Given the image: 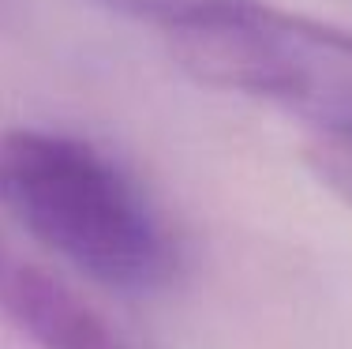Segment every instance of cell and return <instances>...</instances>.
I'll list each match as a JSON object with an SVG mask.
<instances>
[{"mask_svg": "<svg viewBox=\"0 0 352 349\" xmlns=\"http://www.w3.org/2000/svg\"><path fill=\"white\" fill-rule=\"evenodd\" d=\"M0 211L45 252L116 293H154L176 244L142 184L90 139L53 128H0Z\"/></svg>", "mask_w": 352, "mask_h": 349, "instance_id": "obj_1", "label": "cell"}, {"mask_svg": "<svg viewBox=\"0 0 352 349\" xmlns=\"http://www.w3.org/2000/svg\"><path fill=\"white\" fill-rule=\"evenodd\" d=\"M173 61L203 87L270 102L318 131L352 124V34L263 0H210L165 27Z\"/></svg>", "mask_w": 352, "mask_h": 349, "instance_id": "obj_2", "label": "cell"}, {"mask_svg": "<svg viewBox=\"0 0 352 349\" xmlns=\"http://www.w3.org/2000/svg\"><path fill=\"white\" fill-rule=\"evenodd\" d=\"M0 315L38 349H131L82 293L0 229Z\"/></svg>", "mask_w": 352, "mask_h": 349, "instance_id": "obj_3", "label": "cell"}, {"mask_svg": "<svg viewBox=\"0 0 352 349\" xmlns=\"http://www.w3.org/2000/svg\"><path fill=\"white\" fill-rule=\"evenodd\" d=\"M307 165L333 195L352 203V124L318 131L307 147Z\"/></svg>", "mask_w": 352, "mask_h": 349, "instance_id": "obj_4", "label": "cell"}, {"mask_svg": "<svg viewBox=\"0 0 352 349\" xmlns=\"http://www.w3.org/2000/svg\"><path fill=\"white\" fill-rule=\"evenodd\" d=\"M102 8H113L120 15H131V19H142V23H157V27H173L180 23L184 15H191L195 8L210 4V0H94Z\"/></svg>", "mask_w": 352, "mask_h": 349, "instance_id": "obj_5", "label": "cell"}, {"mask_svg": "<svg viewBox=\"0 0 352 349\" xmlns=\"http://www.w3.org/2000/svg\"><path fill=\"white\" fill-rule=\"evenodd\" d=\"M12 8H15V0H0V23H4V15L12 12Z\"/></svg>", "mask_w": 352, "mask_h": 349, "instance_id": "obj_6", "label": "cell"}]
</instances>
